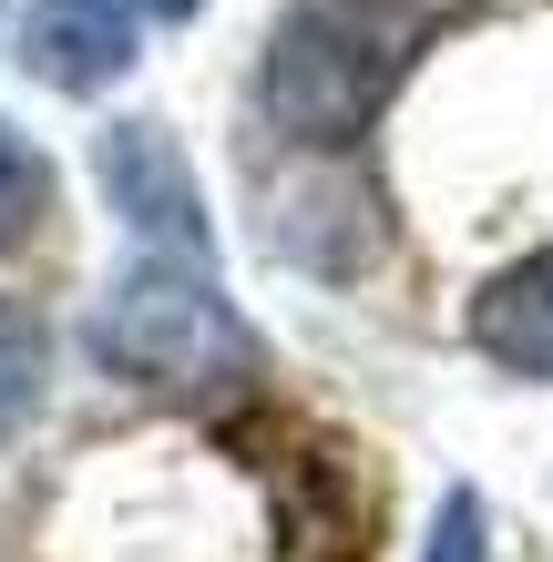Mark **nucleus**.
<instances>
[{
  "mask_svg": "<svg viewBox=\"0 0 553 562\" xmlns=\"http://www.w3.org/2000/svg\"><path fill=\"white\" fill-rule=\"evenodd\" d=\"M431 42V0H298L267 31V123L308 154H349Z\"/></svg>",
  "mask_w": 553,
  "mask_h": 562,
  "instance_id": "f257e3e1",
  "label": "nucleus"
},
{
  "mask_svg": "<svg viewBox=\"0 0 553 562\" xmlns=\"http://www.w3.org/2000/svg\"><path fill=\"white\" fill-rule=\"evenodd\" d=\"M92 358L134 389H225L256 379V327L225 307L206 256H144L92 307Z\"/></svg>",
  "mask_w": 553,
  "mask_h": 562,
  "instance_id": "f03ea898",
  "label": "nucleus"
},
{
  "mask_svg": "<svg viewBox=\"0 0 553 562\" xmlns=\"http://www.w3.org/2000/svg\"><path fill=\"white\" fill-rule=\"evenodd\" d=\"M92 175H103L113 215L134 225L154 256H206V194H195V164L175 154L165 123H103V144H92Z\"/></svg>",
  "mask_w": 553,
  "mask_h": 562,
  "instance_id": "7ed1b4c3",
  "label": "nucleus"
},
{
  "mask_svg": "<svg viewBox=\"0 0 553 562\" xmlns=\"http://www.w3.org/2000/svg\"><path fill=\"white\" fill-rule=\"evenodd\" d=\"M21 61L52 92H103L123 61H134V0H42Z\"/></svg>",
  "mask_w": 553,
  "mask_h": 562,
  "instance_id": "20e7f679",
  "label": "nucleus"
},
{
  "mask_svg": "<svg viewBox=\"0 0 553 562\" xmlns=\"http://www.w3.org/2000/svg\"><path fill=\"white\" fill-rule=\"evenodd\" d=\"M472 348L502 358L512 379H553V246L472 296Z\"/></svg>",
  "mask_w": 553,
  "mask_h": 562,
  "instance_id": "39448f33",
  "label": "nucleus"
},
{
  "mask_svg": "<svg viewBox=\"0 0 553 562\" xmlns=\"http://www.w3.org/2000/svg\"><path fill=\"white\" fill-rule=\"evenodd\" d=\"M42 379H52V327L0 296V440L42 409Z\"/></svg>",
  "mask_w": 553,
  "mask_h": 562,
  "instance_id": "423d86ee",
  "label": "nucleus"
},
{
  "mask_svg": "<svg viewBox=\"0 0 553 562\" xmlns=\"http://www.w3.org/2000/svg\"><path fill=\"white\" fill-rule=\"evenodd\" d=\"M42 215H52V164L31 154L11 123H0V246H21Z\"/></svg>",
  "mask_w": 553,
  "mask_h": 562,
  "instance_id": "0eeeda50",
  "label": "nucleus"
},
{
  "mask_svg": "<svg viewBox=\"0 0 553 562\" xmlns=\"http://www.w3.org/2000/svg\"><path fill=\"white\" fill-rule=\"evenodd\" d=\"M420 562H493V512H482V491H451V502H441Z\"/></svg>",
  "mask_w": 553,
  "mask_h": 562,
  "instance_id": "6e6552de",
  "label": "nucleus"
},
{
  "mask_svg": "<svg viewBox=\"0 0 553 562\" xmlns=\"http://www.w3.org/2000/svg\"><path fill=\"white\" fill-rule=\"evenodd\" d=\"M134 11H154V21H195L206 0H134Z\"/></svg>",
  "mask_w": 553,
  "mask_h": 562,
  "instance_id": "1a4fd4ad",
  "label": "nucleus"
}]
</instances>
